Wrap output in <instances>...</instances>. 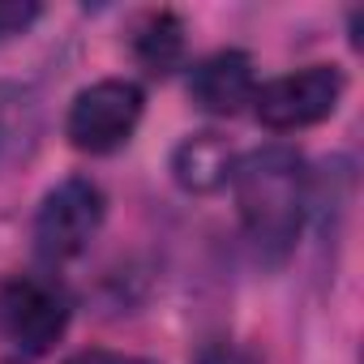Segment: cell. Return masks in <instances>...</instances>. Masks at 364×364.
<instances>
[{
	"instance_id": "obj_1",
	"label": "cell",
	"mask_w": 364,
	"mask_h": 364,
	"mask_svg": "<svg viewBox=\"0 0 364 364\" xmlns=\"http://www.w3.org/2000/svg\"><path fill=\"white\" fill-rule=\"evenodd\" d=\"M232 185L249 240L266 262H283L296 249L309 206L304 159L291 146H262L232 167Z\"/></svg>"
},
{
	"instance_id": "obj_2",
	"label": "cell",
	"mask_w": 364,
	"mask_h": 364,
	"mask_svg": "<svg viewBox=\"0 0 364 364\" xmlns=\"http://www.w3.org/2000/svg\"><path fill=\"white\" fill-rule=\"evenodd\" d=\"M141 86L137 82H124V77H107V82H95L86 86L73 107H69V141L86 154H107L116 146H124L141 120Z\"/></svg>"
},
{
	"instance_id": "obj_3",
	"label": "cell",
	"mask_w": 364,
	"mask_h": 364,
	"mask_svg": "<svg viewBox=\"0 0 364 364\" xmlns=\"http://www.w3.org/2000/svg\"><path fill=\"white\" fill-rule=\"evenodd\" d=\"M99 223H103L99 185H90L86 176H69L65 185H56L39 206V219H35L39 253L52 257V262L77 257L90 245V236L99 232Z\"/></svg>"
},
{
	"instance_id": "obj_4",
	"label": "cell",
	"mask_w": 364,
	"mask_h": 364,
	"mask_svg": "<svg viewBox=\"0 0 364 364\" xmlns=\"http://www.w3.org/2000/svg\"><path fill=\"white\" fill-rule=\"evenodd\" d=\"M338 99H343V73L334 65H309L300 73H287V77L253 90L257 120L279 133L326 120L338 107Z\"/></svg>"
},
{
	"instance_id": "obj_5",
	"label": "cell",
	"mask_w": 364,
	"mask_h": 364,
	"mask_svg": "<svg viewBox=\"0 0 364 364\" xmlns=\"http://www.w3.org/2000/svg\"><path fill=\"white\" fill-rule=\"evenodd\" d=\"M69 326V300L43 279H9L0 287V330L22 351H48Z\"/></svg>"
},
{
	"instance_id": "obj_6",
	"label": "cell",
	"mask_w": 364,
	"mask_h": 364,
	"mask_svg": "<svg viewBox=\"0 0 364 364\" xmlns=\"http://www.w3.org/2000/svg\"><path fill=\"white\" fill-rule=\"evenodd\" d=\"M189 95L202 112L215 116H236L245 103H253V60L245 52H215L206 56L193 77H189Z\"/></svg>"
},
{
	"instance_id": "obj_7",
	"label": "cell",
	"mask_w": 364,
	"mask_h": 364,
	"mask_svg": "<svg viewBox=\"0 0 364 364\" xmlns=\"http://www.w3.org/2000/svg\"><path fill=\"white\" fill-rule=\"evenodd\" d=\"M232 146L219 133H193L176 146L171 154V176L189 193H215L232 180Z\"/></svg>"
},
{
	"instance_id": "obj_8",
	"label": "cell",
	"mask_w": 364,
	"mask_h": 364,
	"mask_svg": "<svg viewBox=\"0 0 364 364\" xmlns=\"http://www.w3.org/2000/svg\"><path fill=\"white\" fill-rule=\"evenodd\" d=\"M133 52L150 73H171L180 52H185V26L176 14H150L137 35H133Z\"/></svg>"
},
{
	"instance_id": "obj_9",
	"label": "cell",
	"mask_w": 364,
	"mask_h": 364,
	"mask_svg": "<svg viewBox=\"0 0 364 364\" xmlns=\"http://www.w3.org/2000/svg\"><path fill=\"white\" fill-rule=\"evenodd\" d=\"M35 18H39V9H35V5H22V0H0V39L22 35Z\"/></svg>"
},
{
	"instance_id": "obj_10",
	"label": "cell",
	"mask_w": 364,
	"mask_h": 364,
	"mask_svg": "<svg viewBox=\"0 0 364 364\" xmlns=\"http://www.w3.org/2000/svg\"><path fill=\"white\" fill-rule=\"evenodd\" d=\"M69 364H150L141 355H120V351H77Z\"/></svg>"
},
{
	"instance_id": "obj_11",
	"label": "cell",
	"mask_w": 364,
	"mask_h": 364,
	"mask_svg": "<svg viewBox=\"0 0 364 364\" xmlns=\"http://www.w3.org/2000/svg\"><path fill=\"white\" fill-rule=\"evenodd\" d=\"M198 364H257L253 355H245V351H236V347H210V351H202L198 355Z\"/></svg>"
},
{
	"instance_id": "obj_12",
	"label": "cell",
	"mask_w": 364,
	"mask_h": 364,
	"mask_svg": "<svg viewBox=\"0 0 364 364\" xmlns=\"http://www.w3.org/2000/svg\"><path fill=\"white\" fill-rule=\"evenodd\" d=\"M0 364H22V360H14V355H5V360H0Z\"/></svg>"
}]
</instances>
